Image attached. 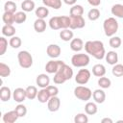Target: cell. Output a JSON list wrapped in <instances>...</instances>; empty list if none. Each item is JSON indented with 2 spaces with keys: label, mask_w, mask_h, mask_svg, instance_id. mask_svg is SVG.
Segmentation results:
<instances>
[{
  "label": "cell",
  "mask_w": 123,
  "mask_h": 123,
  "mask_svg": "<svg viewBox=\"0 0 123 123\" xmlns=\"http://www.w3.org/2000/svg\"><path fill=\"white\" fill-rule=\"evenodd\" d=\"M86 52L95 58L96 60H102L105 58L106 50L104 47V43L100 40H87L85 45Z\"/></svg>",
  "instance_id": "cell-1"
},
{
  "label": "cell",
  "mask_w": 123,
  "mask_h": 123,
  "mask_svg": "<svg viewBox=\"0 0 123 123\" xmlns=\"http://www.w3.org/2000/svg\"><path fill=\"white\" fill-rule=\"evenodd\" d=\"M73 77V69L67 65L65 62L60 67V69L54 74L53 81L56 85H62L67 80H70Z\"/></svg>",
  "instance_id": "cell-2"
},
{
  "label": "cell",
  "mask_w": 123,
  "mask_h": 123,
  "mask_svg": "<svg viewBox=\"0 0 123 123\" xmlns=\"http://www.w3.org/2000/svg\"><path fill=\"white\" fill-rule=\"evenodd\" d=\"M118 28H119L118 22L114 17H109V18L105 19L103 22V29H104L105 35L107 37H111L114 36L117 33Z\"/></svg>",
  "instance_id": "cell-3"
},
{
  "label": "cell",
  "mask_w": 123,
  "mask_h": 123,
  "mask_svg": "<svg viewBox=\"0 0 123 123\" xmlns=\"http://www.w3.org/2000/svg\"><path fill=\"white\" fill-rule=\"evenodd\" d=\"M89 62H90V59L87 53L74 54L71 58V63L75 67H86L89 64Z\"/></svg>",
  "instance_id": "cell-4"
},
{
  "label": "cell",
  "mask_w": 123,
  "mask_h": 123,
  "mask_svg": "<svg viewBox=\"0 0 123 123\" xmlns=\"http://www.w3.org/2000/svg\"><path fill=\"white\" fill-rule=\"evenodd\" d=\"M17 60L19 66L24 69L30 68L33 65V57L26 50H22L17 54Z\"/></svg>",
  "instance_id": "cell-5"
},
{
  "label": "cell",
  "mask_w": 123,
  "mask_h": 123,
  "mask_svg": "<svg viewBox=\"0 0 123 123\" xmlns=\"http://www.w3.org/2000/svg\"><path fill=\"white\" fill-rule=\"evenodd\" d=\"M74 95L81 101H88L92 97V91L90 90V88L80 85L74 88Z\"/></svg>",
  "instance_id": "cell-6"
},
{
  "label": "cell",
  "mask_w": 123,
  "mask_h": 123,
  "mask_svg": "<svg viewBox=\"0 0 123 123\" xmlns=\"http://www.w3.org/2000/svg\"><path fill=\"white\" fill-rule=\"evenodd\" d=\"M91 77V73L88 69H86L85 67L83 69H80L76 76H75V82L78 84V85H86L87 84V82L89 81Z\"/></svg>",
  "instance_id": "cell-7"
},
{
  "label": "cell",
  "mask_w": 123,
  "mask_h": 123,
  "mask_svg": "<svg viewBox=\"0 0 123 123\" xmlns=\"http://www.w3.org/2000/svg\"><path fill=\"white\" fill-rule=\"evenodd\" d=\"M63 63H64V62H62V61L51 60L45 64V70L48 74H55Z\"/></svg>",
  "instance_id": "cell-8"
},
{
  "label": "cell",
  "mask_w": 123,
  "mask_h": 123,
  "mask_svg": "<svg viewBox=\"0 0 123 123\" xmlns=\"http://www.w3.org/2000/svg\"><path fill=\"white\" fill-rule=\"evenodd\" d=\"M86 26V21L83 16H70V29H82Z\"/></svg>",
  "instance_id": "cell-9"
},
{
  "label": "cell",
  "mask_w": 123,
  "mask_h": 123,
  "mask_svg": "<svg viewBox=\"0 0 123 123\" xmlns=\"http://www.w3.org/2000/svg\"><path fill=\"white\" fill-rule=\"evenodd\" d=\"M61 107V99L58 96H51L47 102V109L51 112L58 111Z\"/></svg>",
  "instance_id": "cell-10"
},
{
  "label": "cell",
  "mask_w": 123,
  "mask_h": 123,
  "mask_svg": "<svg viewBox=\"0 0 123 123\" xmlns=\"http://www.w3.org/2000/svg\"><path fill=\"white\" fill-rule=\"evenodd\" d=\"M62 49L58 44H49L46 48V54L52 59H56L61 55Z\"/></svg>",
  "instance_id": "cell-11"
},
{
  "label": "cell",
  "mask_w": 123,
  "mask_h": 123,
  "mask_svg": "<svg viewBox=\"0 0 123 123\" xmlns=\"http://www.w3.org/2000/svg\"><path fill=\"white\" fill-rule=\"evenodd\" d=\"M36 84L37 85V86H39L40 88H44V87H47L49 85H50V78L47 74L45 73H41V74H38L37 76V79H36Z\"/></svg>",
  "instance_id": "cell-12"
},
{
  "label": "cell",
  "mask_w": 123,
  "mask_h": 123,
  "mask_svg": "<svg viewBox=\"0 0 123 123\" xmlns=\"http://www.w3.org/2000/svg\"><path fill=\"white\" fill-rule=\"evenodd\" d=\"M12 98L16 103H22L26 98V89L22 87H17L12 92Z\"/></svg>",
  "instance_id": "cell-13"
},
{
  "label": "cell",
  "mask_w": 123,
  "mask_h": 123,
  "mask_svg": "<svg viewBox=\"0 0 123 123\" xmlns=\"http://www.w3.org/2000/svg\"><path fill=\"white\" fill-rule=\"evenodd\" d=\"M18 118H19V116H18V114L16 113V111L14 110L5 112L2 116V120H3L4 123H14V122L17 121Z\"/></svg>",
  "instance_id": "cell-14"
},
{
  "label": "cell",
  "mask_w": 123,
  "mask_h": 123,
  "mask_svg": "<svg viewBox=\"0 0 123 123\" xmlns=\"http://www.w3.org/2000/svg\"><path fill=\"white\" fill-rule=\"evenodd\" d=\"M49 27L52 30H60L62 29V15L60 16H53L49 19Z\"/></svg>",
  "instance_id": "cell-15"
},
{
  "label": "cell",
  "mask_w": 123,
  "mask_h": 123,
  "mask_svg": "<svg viewBox=\"0 0 123 123\" xmlns=\"http://www.w3.org/2000/svg\"><path fill=\"white\" fill-rule=\"evenodd\" d=\"M92 98L94 100L95 103L97 104H102L105 102L106 100V93L105 91L103 90V88H98V89H95L93 92H92Z\"/></svg>",
  "instance_id": "cell-16"
},
{
  "label": "cell",
  "mask_w": 123,
  "mask_h": 123,
  "mask_svg": "<svg viewBox=\"0 0 123 123\" xmlns=\"http://www.w3.org/2000/svg\"><path fill=\"white\" fill-rule=\"evenodd\" d=\"M84 48V41L80 37L73 38L70 41V49L74 52H80Z\"/></svg>",
  "instance_id": "cell-17"
},
{
  "label": "cell",
  "mask_w": 123,
  "mask_h": 123,
  "mask_svg": "<svg viewBox=\"0 0 123 123\" xmlns=\"http://www.w3.org/2000/svg\"><path fill=\"white\" fill-rule=\"evenodd\" d=\"M105 59L109 64L114 65L118 62V54L115 51H109L108 53H106Z\"/></svg>",
  "instance_id": "cell-18"
},
{
  "label": "cell",
  "mask_w": 123,
  "mask_h": 123,
  "mask_svg": "<svg viewBox=\"0 0 123 123\" xmlns=\"http://www.w3.org/2000/svg\"><path fill=\"white\" fill-rule=\"evenodd\" d=\"M12 91L9 86H1L0 88V99L2 102H8L12 97Z\"/></svg>",
  "instance_id": "cell-19"
},
{
  "label": "cell",
  "mask_w": 123,
  "mask_h": 123,
  "mask_svg": "<svg viewBox=\"0 0 123 123\" xmlns=\"http://www.w3.org/2000/svg\"><path fill=\"white\" fill-rule=\"evenodd\" d=\"M50 97H51V95H50V93H49V91H48V89H47L46 87L41 88L40 90H38L37 96L38 102H40V103H42V104L48 102V100H49Z\"/></svg>",
  "instance_id": "cell-20"
},
{
  "label": "cell",
  "mask_w": 123,
  "mask_h": 123,
  "mask_svg": "<svg viewBox=\"0 0 123 123\" xmlns=\"http://www.w3.org/2000/svg\"><path fill=\"white\" fill-rule=\"evenodd\" d=\"M34 29L37 33H43L46 30V21L42 18H37L34 22Z\"/></svg>",
  "instance_id": "cell-21"
},
{
  "label": "cell",
  "mask_w": 123,
  "mask_h": 123,
  "mask_svg": "<svg viewBox=\"0 0 123 123\" xmlns=\"http://www.w3.org/2000/svg\"><path fill=\"white\" fill-rule=\"evenodd\" d=\"M92 74L95 76V77H102V76H105L106 74V67L104 64L102 63H97L95 65H93L92 67Z\"/></svg>",
  "instance_id": "cell-22"
},
{
  "label": "cell",
  "mask_w": 123,
  "mask_h": 123,
  "mask_svg": "<svg viewBox=\"0 0 123 123\" xmlns=\"http://www.w3.org/2000/svg\"><path fill=\"white\" fill-rule=\"evenodd\" d=\"M74 34L71 31V29L67 28V29H62V31L60 32V37L62 38V40L63 41H71L73 39Z\"/></svg>",
  "instance_id": "cell-23"
},
{
  "label": "cell",
  "mask_w": 123,
  "mask_h": 123,
  "mask_svg": "<svg viewBox=\"0 0 123 123\" xmlns=\"http://www.w3.org/2000/svg\"><path fill=\"white\" fill-rule=\"evenodd\" d=\"M69 14H70V16H83V14H84L83 6L82 5H78V4L73 5L70 8Z\"/></svg>",
  "instance_id": "cell-24"
},
{
  "label": "cell",
  "mask_w": 123,
  "mask_h": 123,
  "mask_svg": "<svg viewBox=\"0 0 123 123\" xmlns=\"http://www.w3.org/2000/svg\"><path fill=\"white\" fill-rule=\"evenodd\" d=\"M2 35L4 37H12L15 35V28L12 26V25H7L5 24L3 27H2Z\"/></svg>",
  "instance_id": "cell-25"
},
{
  "label": "cell",
  "mask_w": 123,
  "mask_h": 123,
  "mask_svg": "<svg viewBox=\"0 0 123 123\" xmlns=\"http://www.w3.org/2000/svg\"><path fill=\"white\" fill-rule=\"evenodd\" d=\"M98 108L95 102H87L85 106V112L87 115H93L97 112Z\"/></svg>",
  "instance_id": "cell-26"
},
{
  "label": "cell",
  "mask_w": 123,
  "mask_h": 123,
  "mask_svg": "<svg viewBox=\"0 0 123 123\" xmlns=\"http://www.w3.org/2000/svg\"><path fill=\"white\" fill-rule=\"evenodd\" d=\"M111 14L118 18H123V5L122 4H114L111 9Z\"/></svg>",
  "instance_id": "cell-27"
},
{
  "label": "cell",
  "mask_w": 123,
  "mask_h": 123,
  "mask_svg": "<svg viewBox=\"0 0 123 123\" xmlns=\"http://www.w3.org/2000/svg\"><path fill=\"white\" fill-rule=\"evenodd\" d=\"M35 13H36V15H37V18H42V19H44V18H46V17L48 16V14H49V10H48V8H47L46 6H40V7H38V8L36 9Z\"/></svg>",
  "instance_id": "cell-28"
},
{
  "label": "cell",
  "mask_w": 123,
  "mask_h": 123,
  "mask_svg": "<svg viewBox=\"0 0 123 123\" xmlns=\"http://www.w3.org/2000/svg\"><path fill=\"white\" fill-rule=\"evenodd\" d=\"M25 89H26V96H27V99L34 100L35 98H37V92H38L37 86H27Z\"/></svg>",
  "instance_id": "cell-29"
},
{
  "label": "cell",
  "mask_w": 123,
  "mask_h": 123,
  "mask_svg": "<svg viewBox=\"0 0 123 123\" xmlns=\"http://www.w3.org/2000/svg\"><path fill=\"white\" fill-rule=\"evenodd\" d=\"M36 8V4L33 0H24L21 3V9L22 11H24L25 12H29L34 11Z\"/></svg>",
  "instance_id": "cell-30"
},
{
  "label": "cell",
  "mask_w": 123,
  "mask_h": 123,
  "mask_svg": "<svg viewBox=\"0 0 123 123\" xmlns=\"http://www.w3.org/2000/svg\"><path fill=\"white\" fill-rule=\"evenodd\" d=\"M42 3L44 6L54 10H59L62 7V0H42Z\"/></svg>",
  "instance_id": "cell-31"
},
{
  "label": "cell",
  "mask_w": 123,
  "mask_h": 123,
  "mask_svg": "<svg viewBox=\"0 0 123 123\" xmlns=\"http://www.w3.org/2000/svg\"><path fill=\"white\" fill-rule=\"evenodd\" d=\"M2 20L5 24L7 25H12L14 22V13L9 12H4L2 15Z\"/></svg>",
  "instance_id": "cell-32"
},
{
  "label": "cell",
  "mask_w": 123,
  "mask_h": 123,
  "mask_svg": "<svg viewBox=\"0 0 123 123\" xmlns=\"http://www.w3.org/2000/svg\"><path fill=\"white\" fill-rule=\"evenodd\" d=\"M26 19H27V14L24 11L16 12L14 13V22L16 24H22L26 21Z\"/></svg>",
  "instance_id": "cell-33"
},
{
  "label": "cell",
  "mask_w": 123,
  "mask_h": 123,
  "mask_svg": "<svg viewBox=\"0 0 123 123\" xmlns=\"http://www.w3.org/2000/svg\"><path fill=\"white\" fill-rule=\"evenodd\" d=\"M109 44L111 48H114V49H117L121 46L122 44V40L119 37H116V36H112L111 37L110 40H109Z\"/></svg>",
  "instance_id": "cell-34"
},
{
  "label": "cell",
  "mask_w": 123,
  "mask_h": 123,
  "mask_svg": "<svg viewBox=\"0 0 123 123\" xmlns=\"http://www.w3.org/2000/svg\"><path fill=\"white\" fill-rule=\"evenodd\" d=\"M98 86H99L101 88H103V89L109 88V87L111 86V79H109L108 77L102 76V77H100L99 80H98Z\"/></svg>",
  "instance_id": "cell-35"
},
{
  "label": "cell",
  "mask_w": 123,
  "mask_h": 123,
  "mask_svg": "<svg viewBox=\"0 0 123 123\" xmlns=\"http://www.w3.org/2000/svg\"><path fill=\"white\" fill-rule=\"evenodd\" d=\"M9 44H10V46H11L12 48H13V49H17V48H19V47L21 46V44H22V40H21V38H20L19 37L13 36V37H12L10 38V40H9Z\"/></svg>",
  "instance_id": "cell-36"
},
{
  "label": "cell",
  "mask_w": 123,
  "mask_h": 123,
  "mask_svg": "<svg viewBox=\"0 0 123 123\" xmlns=\"http://www.w3.org/2000/svg\"><path fill=\"white\" fill-rule=\"evenodd\" d=\"M87 17L91 21H95L100 17V11L97 8H92L87 12Z\"/></svg>",
  "instance_id": "cell-37"
},
{
  "label": "cell",
  "mask_w": 123,
  "mask_h": 123,
  "mask_svg": "<svg viewBox=\"0 0 123 123\" xmlns=\"http://www.w3.org/2000/svg\"><path fill=\"white\" fill-rule=\"evenodd\" d=\"M11 75V68L8 64L4 62H0V76L2 78L9 77Z\"/></svg>",
  "instance_id": "cell-38"
},
{
  "label": "cell",
  "mask_w": 123,
  "mask_h": 123,
  "mask_svg": "<svg viewBox=\"0 0 123 123\" xmlns=\"http://www.w3.org/2000/svg\"><path fill=\"white\" fill-rule=\"evenodd\" d=\"M111 73L115 77H122L123 76V64L121 63H116L112 65Z\"/></svg>",
  "instance_id": "cell-39"
},
{
  "label": "cell",
  "mask_w": 123,
  "mask_h": 123,
  "mask_svg": "<svg viewBox=\"0 0 123 123\" xmlns=\"http://www.w3.org/2000/svg\"><path fill=\"white\" fill-rule=\"evenodd\" d=\"M16 4L13 1H7L4 4V12H12L15 13L16 12Z\"/></svg>",
  "instance_id": "cell-40"
},
{
  "label": "cell",
  "mask_w": 123,
  "mask_h": 123,
  "mask_svg": "<svg viewBox=\"0 0 123 123\" xmlns=\"http://www.w3.org/2000/svg\"><path fill=\"white\" fill-rule=\"evenodd\" d=\"M14 111H16V113L18 114L19 117H24L27 114V108H26V106H24L21 103H18V105L15 107Z\"/></svg>",
  "instance_id": "cell-41"
},
{
  "label": "cell",
  "mask_w": 123,
  "mask_h": 123,
  "mask_svg": "<svg viewBox=\"0 0 123 123\" xmlns=\"http://www.w3.org/2000/svg\"><path fill=\"white\" fill-rule=\"evenodd\" d=\"M74 122L75 123H87L88 122V117L86 115V113H77L74 117Z\"/></svg>",
  "instance_id": "cell-42"
},
{
  "label": "cell",
  "mask_w": 123,
  "mask_h": 123,
  "mask_svg": "<svg viewBox=\"0 0 123 123\" xmlns=\"http://www.w3.org/2000/svg\"><path fill=\"white\" fill-rule=\"evenodd\" d=\"M8 48V40L5 38V37H0V56H3Z\"/></svg>",
  "instance_id": "cell-43"
},
{
  "label": "cell",
  "mask_w": 123,
  "mask_h": 123,
  "mask_svg": "<svg viewBox=\"0 0 123 123\" xmlns=\"http://www.w3.org/2000/svg\"><path fill=\"white\" fill-rule=\"evenodd\" d=\"M46 88L48 89V91H49V93H50L51 96H58V94H59V88L56 86L49 85Z\"/></svg>",
  "instance_id": "cell-44"
},
{
  "label": "cell",
  "mask_w": 123,
  "mask_h": 123,
  "mask_svg": "<svg viewBox=\"0 0 123 123\" xmlns=\"http://www.w3.org/2000/svg\"><path fill=\"white\" fill-rule=\"evenodd\" d=\"M88 4L93 7H98L101 4V0H87Z\"/></svg>",
  "instance_id": "cell-45"
},
{
  "label": "cell",
  "mask_w": 123,
  "mask_h": 123,
  "mask_svg": "<svg viewBox=\"0 0 123 123\" xmlns=\"http://www.w3.org/2000/svg\"><path fill=\"white\" fill-rule=\"evenodd\" d=\"M66 5H69V6H73V5H75L76 4V2H77V0H62Z\"/></svg>",
  "instance_id": "cell-46"
},
{
  "label": "cell",
  "mask_w": 123,
  "mask_h": 123,
  "mask_svg": "<svg viewBox=\"0 0 123 123\" xmlns=\"http://www.w3.org/2000/svg\"><path fill=\"white\" fill-rule=\"evenodd\" d=\"M101 123H112V119H111L109 117H105V118H102Z\"/></svg>",
  "instance_id": "cell-47"
},
{
  "label": "cell",
  "mask_w": 123,
  "mask_h": 123,
  "mask_svg": "<svg viewBox=\"0 0 123 123\" xmlns=\"http://www.w3.org/2000/svg\"><path fill=\"white\" fill-rule=\"evenodd\" d=\"M117 122H118V123H120V122H123V120H118Z\"/></svg>",
  "instance_id": "cell-48"
},
{
  "label": "cell",
  "mask_w": 123,
  "mask_h": 123,
  "mask_svg": "<svg viewBox=\"0 0 123 123\" xmlns=\"http://www.w3.org/2000/svg\"><path fill=\"white\" fill-rule=\"evenodd\" d=\"M16 1H19V0H16Z\"/></svg>",
  "instance_id": "cell-49"
},
{
  "label": "cell",
  "mask_w": 123,
  "mask_h": 123,
  "mask_svg": "<svg viewBox=\"0 0 123 123\" xmlns=\"http://www.w3.org/2000/svg\"><path fill=\"white\" fill-rule=\"evenodd\" d=\"M122 1H123V0H122Z\"/></svg>",
  "instance_id": "cell-50"
}]
</instances>
